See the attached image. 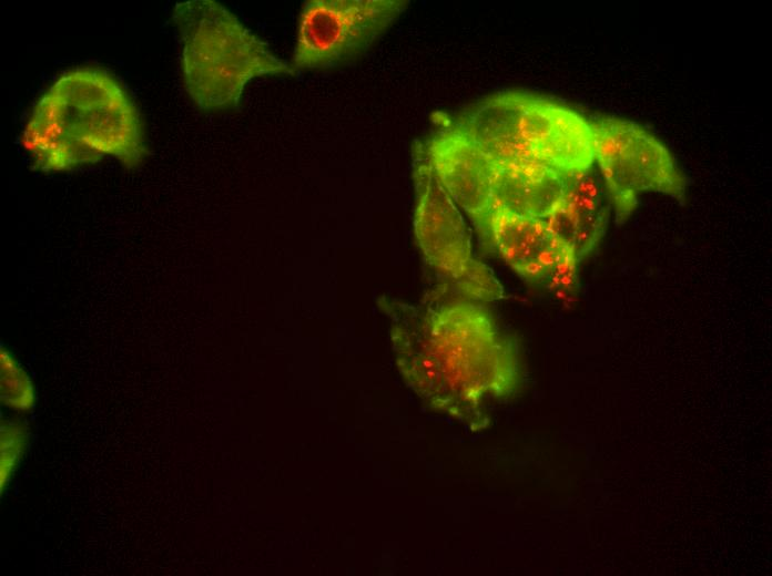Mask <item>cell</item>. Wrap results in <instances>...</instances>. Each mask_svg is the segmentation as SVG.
<instances>
[{
    "label": "cell",
    "mask_w": 772,
    "mask_h": 576,
    "mask_svg": "<svg viewBox=\"0 0 772 576\" xmlns=\"http://www.w3.org/2000/svg\"><path fill=\"white\" fill-rule=\"evenodd\" d=\"M404 0H308L302 6L293 72L348 63L399 17Z\"/></svg>",
    "instance_id": "obj_7"
},
{
    "label": "cell",
    "mask_w": 772,
    "mask_h": 576,
    "mask_svg": "<svg viewBox=\"0 0 772 576\" xmlns=\"http://www.w3.org/2000/svg\"><path fill=\"white\" fill-rule=\"evenodd\" d=\"M454 124L496 164L544 167L571 178L595 163L590 120L530 93L488 96Z\"/></svg>",
    "instance_id": "obj_3"
},
{
    "label": "cell",
    "mask_w": 772,
    "mask_h": 576,
    "mask_svg": "<svg viewBox=\"0 0 772 576\" xmlns=\"http://www.w3.org/2000/svg\"><path fill=\"white\" fill-rule=\"evenodd\" d=\"M486 237L524 279L546 282L557 290L573 288L578 261L546 220L494 208L488 217Z\"/></svg>",
    "instance_id": "obj_8"
},
{
    "label": "cell",
    "mask_w": 772,
    "mask_h": 576,
    "mask_svg": "<svg viewBox=\"0 0 772 576\" xmlns=\"http://www.w3.org/2000/svg\"><path fill=\"white\" fill-rule=\"evenodd\" d=\"M595 162L623 224L634 210L639 196L658 192L684 198L685 179L668 148L638 123L616 116L590 121Z\"/></svg>",
    "instance_id": "obj_6"
},
{
    "label": "cell",
    "mask_w": 772,
    "mask_h": 576,
    "mask_svg": "<svg viewBox=\"0 0 772 576\" xmlns=\"http://www.w3.org/2000/svg\"><path fill=\"white\" fill-rule=\"evenodd\" d=\"M173 20L181 44L183 83L201 110L235 109L252 79L294 74L265 41L214 0L176 3Z\"/></svg>",
    "instance_id": "obj_4"
},
{
    "label": "cell",
    "mask_w": 772,
    "mask_h": 576,
    "mask_svg": "<svg viewBox=\"0 0 772 576\" xmlns=\"http://www.w3.org/2000/svg\"><path fill=\"white\" fill-rule=\"evenodd\" d=\"M383 306L396 321L394 340L402 369L433 405L471 412L485 400L516 389V346L484 302L441 287L418 305Z\"/></svg>",
    "instance_id": "obj_1"
},
{
    "label": "cell",
    "mask_w": 772,
    "mask_h": 576,
    "mask_svg": "<svg viewBox=\"0 0 772 576\" xmlns=\"http://www.w3.org/2000/svg\"><path fill=\"white\" fill-rule=\"evenodd\" d=\"M28 443V433L20 422L2 420L1 422V492L18 466Z\"/></svg>",
    "instance_id": "obj_13"
},
{
    "label": "cell",
    "mask_w": 772,
    "mask_h": 576,
    "mask_svg": "<svg viewBox=\"0 0 772 576\" xmlns=\"http://www.w3.org/2000/svg\"><path fill=\"white\" fill-rule=\"evenodd\" d=\"M421 144L447 194L486 237L492 210L494 162L455 124Z\"/></svg>",
    "instance_id": "obj_9"
},
{
    "label": "cell",
    "mask_w": 772,
    "mask_h": 576,
    "mask_svg": "<svg viewBox=\"0 0 772 576\" xmlns=\"http://www.w3.org/2000/svg\"><path fill=\"white\" fill-rule=\"evenodd\" d=\"M1 400L18 411H29L34 403L29 377L4 350H1Z\"/></svg>",
    "instance_id": "obj_12"
},
{
    "label": "cell",
    "mask_w": 772,
    "mask_h": 576,
    "mask_svg": "<svg viewBox=\"0 0 772 576\" xmlns=\"http://www.w3.org/2000/svg\"><path fill=\"white\" fill-rule=\"evenodd\" d=\"M22 144L35 167L45 172L69 171L105 156L135 167L146 155L134 102L99 68L63 73L34 105Z\"/></svg>",
    "instance_id": "obj_2"
},
{
    "label": "cell",
    "mask_w": 772,
    "mask_h": 576,
    "mask_svg": "<svg viewBox=\"0 0 772 576\" xmlns=\"http://www.w3.org/2000/svg\"><path fill=\"white\" fill-rule=\"evenodd\" d=\"M413 177L415 236L426 261L445 280L444 288L484 304L501 299V285L475 257L463 216L437 178L421 143L414 148Z\"/></svg>",
    "instance_id": "obj_5"
},
{
    "label": "cell",
    "mask_w": 772,
    "mask_h": 576,
    "mask_svg": "<svg viewBox=\"0 0 772 576\" xmlns=\"http://www.w3.org/2000/svg\"><path fill=\"white\" fill-rule=\"evenodd\" d=\"M494 164L492 209L526 218L546 220L569 179L544 167Z\"/></svg>",
    "instance_id": "obj_11"
},
{
    "label": "cell",
    "mask_w": 772,
    "mask_h": 576,
    "mask_svg": "<svg viewBox=\"0 0 772 576\" xmlns=\"http://www.w3.org/2000/svg\"><path fill=\"white\" fill-rule=\"evenodd\" d=\"M590 169L568 179L562 196L546 219L577 261L600 241L610 214L611 202L605 184Z\"/></svg>",
    "instance_id": "obj_10"
}]
</instances>
